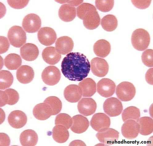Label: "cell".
Listing matches in <instances>:
<instances>
[{
  "instance_id": "obj_1",
  "label": "cell",
  "mask_w": 153,
  "mask_h": 146,
  "mask_svg": "<svg viewBox=\"0 0 153 146\" xmlns=\"http://www.w3.org/2000/svg\"><path fill=\"white\" fill-rule=\"evenodd\" d=\"M61 71L65 77L74 81H81L87 77L91 68L90 62L84 54L71 53L63 58Z\"/></svg>"
},
{
  "instance_id": "obj_2",
  "label": "cell",
  "mask_w": 153,
  "mask_h": 146,
  "mask_svg": "<svg viewBox=\"0 0 153 146\" xmlns=\"http://www.w3.org/2000/svg\"><path fill=\"white\" fill-rule=\"evenodd\" d=\"M150 41L148 32L143 28L137 29L133 32L131 38L132 44L135 49L144 51L148 47Z\"/></svg>"
},
{
  "instance_id": "obj_3",
  "label": "cell",
  "mask_w": 153,
  "mask_h": 146,
  "mask_svg": "<svg viewBox=\"0 0 153 146\" xmlns=\"http://www.w3.org/2000/svg\"><path fill=\"white\" fill-rule=\"evenodd\" d=\"M7 36L11 44L15 47L20 48L26 42V34L20 26L12 27L8 31Z\"/></svg>"
},
{
  "instance_id": "obj_4",
  "label": "cell",
  "mask_w": 153,
  "mask_h": 146,
  "mask_svg": "<svg viewBox=\"0 0 153 146\" xmlns=\"http://www.w3.org/2000/svg\"><path fill=\"white\" fill-rule=\"evenodd\" d=\"M136 93L135 87L129 82H122L117 87L116 94L118 99L123 101H131L134 98Z\"/></svg>"
},
{
  "instance_id": "obj_5",
  "label": "cell",
  "mask_w": 153,
  "mask_h": 146,
  "mask_svg": "<svg viewBox=\"0 0 153 146\" xmlns=\"http://www.w3.org/2000/svg\"><path fill=\"white\" fill-rule=\"evenodd\" d=\"M44 82L49 86L56 84L60 81L61 73L59 69L54 66H49L45 68L42 74Z\"/></svg>"
},
{
  "instance_id": "obj_6",
  "label": "cell",
  "mask_w": 153,
  "mask_h": 146,
  "mask_svg": "<svg viewBox=\"0 0 153 146\" xmlns=\"http://www.w3.org/2000/svg\"><path fill=\"white\" fill-rule=\"evenodd\" d=\"M104 112L110 117H116L120 115L123 110L121 102L115 97L107 99L103 105Z\"/></svg>"
},
{
  "instance_id": "obj_7",
  "label": "cell",
  "mask_w": 153,
  "mask_h": 146,
  "mask_svg": "<svg viewBox=\"0 0 153 146\" xmlns=\"http://www.w3.org/2000/svg\"><path fill=\"white\" fill-rule=\"evenodd\" d=\"M41 20L40 17L35 14H30L24 18L22 26L24 30L28 33L37 32L41 26Z\"/></svg>"
},
{
  "instance_id": "obj_8",
  "label": "cell",
  "mask_w": 153,
  "mask_h": 146,
  "mask_svg": "<svg viewBox=\"0 0 153 146\" xmlns=\"http://www.w3.org/2000/svg\"><path fill=\"white\" fill-rule=\"evenodd\" d=\"M111 122L108 116L103 113H99L93 116L90 124L94 130L99 132L109 128Z\"/></svg>"
},
{
  "instance_id": "obj_9",
  "label": "cell",
  "mask_w": 153,
  "mask_h": 146,
  "mask_svg": "<svg viewBox=\"0 0 153 146\" xmlns=\"http://www.w3.org/2000/svg\"><path fill=\"white\" fill-rule=\"evenodd\" d=\"M85 27L89 30H92L100 25V18L95 7L90 10L84 16L82 19Z\"/></svg>"
},
{
  "instance_id": "obj_10",
  "label": "cell",
  "mask_w": 153,
  "mask_h": 146,
  "mask_svg": "<svg viewBox=\"0 0 153 146\" xmlns=\"http://www.w3.org/2000/svg\"><path fill=\"white\" fill-rule=\"evenodd\" d=\"M139 123L134 120H128L124 122L121 128V132L124 137L128 139L136 138L140 132Z\"/></svg>"
},
{
  "instance_id": "obj_11",
  "label": "cell",
  "mask_w": 153,
  "mask_h": 146,
  "mask_svg": "<svg viewBox=\"0 0 153 146\" xmlns=\"http://www.w3.org/2000/svg\"><path fill=\"white\" fill-rule=\"evenodd\" d=\"M91 69L94 74L98 77H102L106 76L109 71V65L103 58L95 57L91 62Z\"/></svg>"
},
{
  "instance_id": "obj_12",
  "label": "cell",
  "mask_w": 153,
  "mask_h": 146,
  "mask_svg": "<svg viewBox=\"0 0 153 146\" xmlns=\"http://www.w3.org/2000/svg\"><path fill=\"white\" fill-rule=\"evenodd\" d=\"M96 137L101 143L107 145L116 143L119 138V133L112 128H108L98 132Z\"/></svg>"
},
{
  "instance_id": "obj_13",
  "label": "cell",
  "mask_w": 153,
  "mask_h": 146,
  "mask_svg": "<svg viewBox=\"0 0 153 146\" xmlns=\"http://www.w3.org/2000/svg\"><path fill=\"white\" fill-rule=\"evenodd\" d=\"M38 38L42 45L49 46L53 44L56 39V34L53 28L48 27L41 28L38 33Z\"/></svg>"
},
{
  "instance_id": "obj_14",
  "label": "cell",
  "mask_w": 153,
  "mask_h": 146,
  "mask_svg": "<svg viewBox=\"0 0 153 146\" xmlns=\"http://www.w3.org/2000/svg\"><path fill=\"white\" fill-rule=\"evenodd\" d=\"M116 88L115 83L109 79H102L97 84L98 93L105 98L112 96L114 94Z\"/></svg>"
},
{
  "instance_id": "obj_15",
  "label": "cell",
  "mask_w": 153,
  "mask_h": 146,
  "mask_svg": "<svg viewBox=\"0 0 153 146\" xmlns=\"http://www.w3.org/2000/svg\"><path fill=\"white\" fill-rule=\"evenodd\" d=\"M9 124L13 128L19 129L24 127L27 123V116L20 110H15L9 114L8 118Z\"/></svg>"
},
{
  "instance_id": "obj_16",
  "label": "cell",
  "mask_w": 153,
  "mask_h": 146,
  "mask_svg": "<svg viewBox=\"0 0 153 146\" xmlns=\"http://www.w3.org/2000/svg\"><path fill=\"white\" fill-rule=\"evenodd\" d=\"M97 104L91 98H83L78 104V109L79 113L85 116L93 114L96 110Z\"/></svg>"
},
{
  "instance_id": "obj_17",
  "label": "cell",
  "mask_w": 153,
  "mask_h": 146,
  "mask_svg": "<svg viewBox=\"0 0 153 146\" xmlns=\"http://www.w3.org/2000/svg\"><path fill=\"white\" fill-rule=\"evenodd\" d=\"M64 95L66 100L72 103L78 102L82 96L80 87L74 84L67 86L64 91Z\"/></svg>"
},
{
  "instance_id": "obj_18",
  "label": "cell",
  "mask_w": 153,
  "mask_h": 146,
  "mask_svg": "<svg viewBox=\"0 0 153 146\" xmlns=\"http://www.w3.org/2000/svg\"><path fill=\"white\" fill-rule=\"evenodd\" d=\"M72 119L73 123L71 129L74 133H82L87 131L88 129L89 122L85 117L78 115L74 116Z\"/></svg>"
},
{
  "instance_id": "obj_19",
  "label": "cell",
  "mask_w": 153,
  "mask_h": 146,
  "mask_svg": "<svg viewBox=\"0 0 153 146\" xmlns=\"http://www.w3.org/2000/svg\"><path fill=\"white\" fill-rule=\"evenodd\" d=\"M33 113L36 118L41 121L45 120L53 115L51 107L44 102L36 105L33 109Z\"/></svg>"
},
{
  "instance_id": "obj_20",
  "label": "cell",
  "mask_w": 153,
  "mask_h": 146,
  "mask_svg": "<svg viewBox=\"0 0 153 146\" xmlns=\"http://www.w3.org/2000/svg\"><path fill=\"white\" fill-rule=\"evenodd\" d=\"M55 46L57 52L60 54L65 55L72 51L74 43L71 38L68 36H63L57 39Z\"/></svg>"
},
{
  "instance_id": "obj_21",
  "label": "cell",
  "mask_w": 153,
  "mask_h": 146,
  "mask_svg": "<svg viewBox=\"0 0 153 146\" xmlns=\"http://www.w3.org/2000/svg\"><path fill=\"white\" fill-rule=\"evenodd\" d=\"M16 75L17 79L19 82L23 84H27L33 80L34 72L31 67L23 65L18 69Z\"/></svg>"
},
{
  "instance_id": "obj_22",
  "label": "cell",
  "mask_w": 153,
  "mask_h": 146,
  "mask_svg": "<svg viewBox=\"0 0 153 146\" xmlns=\"http://www.w3.org/2000/svg\"><path fill=\"white\" fill-rule=\"evenodd\" d=\"M20 53L24 60L28 61H32L36 59L39 55V51L35 45L27 43L21 48Z\"/></svg>"
},
{
  "instance_id": "obj_23",
  "label": "cell",
  "mask_w": 153,
  "mask_h": 146,
  "mask_svg": "<svg viewBox=\"0 0 153 146\" xmlns=\"http://www.w3.org/2000/svg\"><path fill=\"white\" fill-rule=\"evenodd\" d=\"M1 92V107L7 104L12 105L16 104L19 99L18 92L15 90L9 89Z\"/></svg>"
},
{
  "instance_id": "obj_24",
  "label": "cell",
  "mask_w": 153,
  "mask_h": 146,
  "mask_svg": "<svg viewBox=\"0 0 153 146\" xmlns=\"http://www.w3.org/2000/svg\"><path fill=\"white\" fill-rule=\"evenodd\" d=\"M44 60L47 63L54 65L60 60L61 55L53 47H47L45 48L42 53Z\"/></svg>"
},
{
  "instance_id": "obj_25",
  "label": "cell",
  "mask_w": 153,
  "mask_h": 146,
  "mask_svg": "<svg viewBox=\"0 0 153 146\" xmlns=\"http://www.w3.org/2000/svg\"><path fill=\"white\" fill-rule=\"evenodd\" d=\"M59 15L62 21L65 22H71L76 17V8L71 4H63L59 9Z\"/></svg>"
},
{
  "instance_id": "obj_26",
  "label": "cell",
  "mask_w": 153,
  "mask_h": 146,
  "mask_svg": "<svg viewBox=\"0 0 153 146\" xmlns=\"http://www.w3.org/2000/svg\"><path fill=\"white\" fill-rule=\"evenodd\" d=\"M79 86L82 90L83 97H91L96 92V83L90 78L84 79L79 83Z\"/></svg>"
},
{
  "instance_id": "obj_27",
  "label": "cell",
  "mask_w": 153,
  "mask_h": 146,
  "mask_svg": "<svg viewBox=\"0 0 153 146\" xmlns=\"http://www.w3.org/2000/svg\"><path fill=\"white\" fill-rule=\"evenodd\" d=\"M93 50L97 56L102 58L106 57L111 52L110 44L106 40H100L94 44Z\"/></svg>"
},
{
  "instance_id": "obj_28",
  "label": "cell",
  "mask_w": 153,
  "mask_h": 146,
  "mask_svg": "<svg viewBox=\"0 0 153 146\" xmlns=\"http://www.w3.org/2000/svg\"><path fill=\"white\" fill-rule=\"evenodd\" d=\"M20 141L22 146L36 145L38 141V136L33 130H27L24 131L20 136Z\"/></svg>"
},
{
  "instance_id": "obj_29",
  "label": "cell",
  "mask_w": 153,
  "mask_h": 146,
  "mask_svg": "<svg viewBox=\"0 0 153 146\" xmlns=\"http://www.w3.org/2000/svg\"><path fill=\"white\" fill-rule=\"evenodd\" d=\"M68 130L62 125H56L52 130L53 138L54 140L59 143L66 142L69 137Z\"/></svg>"
},
{
  "instance_id": "obj_30",
  "label": "cell",
  "mask_w": 153,
  "mask_h": 146,
  "mask_svg": "<svg viewBox=\"0 0 153 146\" xmlns=\"http://www.w3.org/2000/svg\"><path fill=\"white\" fill-rule=\"evenodd\" d=\"M140 127L139 133L143 135L147 136L153 131V120L149 117H143L137 121Z\"/></svg>"
},
{
  "instance_id": "obj_31",
  "label": "cell",
  "mask_w": 153,
  "mask_h": 146,
  "mask_svg": "<svg viewBox=\"0 0 153 146\" xmlns=\"http://www.w3.org/2000/svg\"><path fill=\"white\" fill-rule=\"evenodd\" d=\"M101 25L104 30L112 32L116 30L118 26V20L116 17L112 15L105 16L102 19Z\"/></svg>"
},
{
  "instance_id": "obj_32",
  "label": "cell",
  "mask_w": 153,
  "mask_h": 146,
  "mask_svg": "<svg viewBox=\"0 0 153 146\" xmlns=\"http://www.w3.org/2000/svg\"><path fill=\"white\" fill-rule=\"evenodd\" d=\"M4 63L8 69L16 70L21 65L22 60L20 56L15 54H11L6 57Z\"/></svg>"
},
{
  "instance_id": "obj_33",
  "label": "cell",
  "mask_w": 153,
  "mask_h": 146,
  "mask_svg": "<svg viewBox=\"0 0 153 146\" xmlns=\"http://www.w3.org/2000/svg\"><path fill=\"white\" fill-rule=\"evenodd\" d=\"M140 115V110L136 107L130 106L124 110L122 113L123 121L131 120L137 121Z\"/></svg>"
},
{
  "instance_id": "obj_34",
  "label": "cell",
  "mask_w": 153,
  "mask_h": 146,
  "mask_svg": "<svg viewBox=\"0 0 153 146\" xmlns=\"http://www.w3.org/2000/svg\"><path fill=\"white\" fill-rule=\"evenodd\" d=\"M13 77L12 73L7 71L0 72V89L4 90L12 85L13 82Z\"/></svg>"
},
{
  "instance_id": "obj_35",
  "label": "cell",
  "mask_w": 153,
  "mask_h": 146,
  "mask_svg": "<svg viewBox=\"0 0 153 146\" xmlns=\"http://www.w3.org/2000/svg\"><path fill=\"white\" fill-rule=\"evenodd\" d=\"M44 102L50 106L53 111V115L59 114L62 109V102L56 96L48 97Z\"/></svg>"
},
{
  "instance_id": "obj_36",
  "label": "cell",
  "mask_w": 153,
  "mask_h": 146,
  "mask_svg": "<svg viewBox=\"0 0 153 146\" xmlns=\"http://www.w3.org/2000/svg\"><path fill=\"white\" fill-rule=\"evenodd\" d=\"M73 120L71 116L66 113H60L56 116L55 120L56 125H62L68 130L72 125Z\"/></svg>"
},
{
  "instance_id": "obj_37",
  "label": "cell",
  "mask_w": 153,
  "mask_h": 146,
  "mask_svg": "<svg viewBox=\"0 0 153 146\" xmlns=\"http://www.w3.org/2000/svg\"><path fill=\"white\" fill-rule=\"evenodd\" d=\"M114 3L113 0L110 1H103L97 0L95 1V5L99 10L103 12H108L111 10Z\"/></svg>"
},
{
  "instance_id": "obj_38",
  "label": "cell",
  "mask_w": 153,
  "mask_h": 146,
  "mask_svg": "<svg viewBox=\"0 0 153 146\" xmlns=\"http://www.w3.org/2000/svg\"><path fill=\"white\" fill-rule=\"evenodd\" d=\"M142 62L148 67L153 66V51L152 49H147L143 52L141 56Z\"/></svg>"
},
{
  "instance_id": "obj_39",
  "label": "cell",
  "mask_w": 153,
  "mask_h": 146,
  "mask_svg": "<svg viewBox=\"0 0 153 146\" xmlns=\"http://www.w3.org/2000/svg\"><path fill=\"white\" fill-rule=\"evenodd\" d=\"M94 7L93 5L88 3L81 4L76 8L77 16L80 19H82L85 14Z\"/></svg>"
},
{
  "instance_id": "obj_40",
  "label": "cell",
  "mask_w": 153,
  "mask_h": 146,
  "mask_svg": "<svg viewBox=\"0 0 153 146\" xmlns=\"http://www.w3.org/2000/svg\"><path fill=\"white\" fill-rule=\"evenodd\" d=\"M28 1H7L8 4L11 7L16 9L24 8L28 4Z\"/></svg>"
},
{
  "instance_id": "obj_41",
  "label": "cell",
  "mask_w": 153,
  "mask_h": 146,
  "mask_svg": "<svg viewBox=\"0 0 153 146\" xmlns=\"http://www.w3.org/2000/svg\"><path fill=\"white\" fill-rule=\"evenodd\" d=\"M151 1H131L133 4L136 7L141 9H145L150 5Z\"/></svg>"
},
{
  "instance_id": "obj_42",
  "label": "cell",
  "mask_w": 153,
  "mask_h": 146,
  "mask_svg": "<svg viewBox=\"0 0 153 146\" xmlns=\"http://www.w3.org/2000/svg\"><path fill=\"white\" fill-rule=\"evenodd\" d=\"M10 44L7 38L3 36H1V54L6 52L8 50Z\"/></svg>"
},
{
  "instance_id": "obj_43",
  "label": "cell",
  "mask_w": 153,
  "mask_h": 146,
  "mask_svg": "<svg viewBox=\"0 0 153 146\" xmlns=\"http://www.w3.org/2000/svg\"><path fill=\"white\" fill-rule=\"evenodd\" d=\"M146 79L147 82L153 85V68L149 69L146 74Z\"/></svg>"
}]
</instances>
